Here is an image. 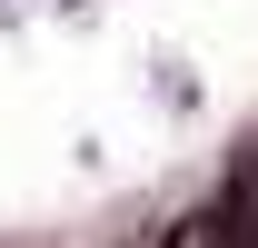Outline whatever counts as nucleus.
I'll return each instance as SVG.
<instances>
[{"instance_id": "nucleus-2", "label": "nucleus", "mask_w": 258, "mask_h": 248, "mask_svg": "<svg viewBox=\"0 0 258 248\" xmlns=\"http://www.w3.org/2000/svg\"><path fill=\"white\" fill-rule=\"evenodd\" d=\"M169 248H238V238H228V218H219V199H209V209H189L179 228H169Z\"/></svg>"}, {"instance_id": "nucleus-1", "label": "nucleus", "mask_w": 258, "mask_h": 248, "mask_svg": "<svg viewBox=\"0 0 258 248\" xmlns=\"http://www.w3.org/2000/svg\"><path fill=\"white\" fill-rule=\"evenodd\" d=\"M219 218H228V238H238V248H258V149H238V159H228Z\"/></svg>"}]
</instances>
